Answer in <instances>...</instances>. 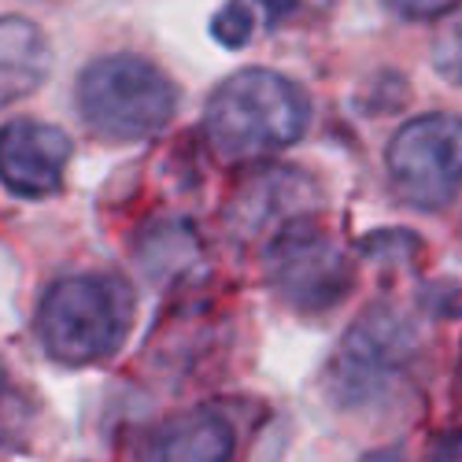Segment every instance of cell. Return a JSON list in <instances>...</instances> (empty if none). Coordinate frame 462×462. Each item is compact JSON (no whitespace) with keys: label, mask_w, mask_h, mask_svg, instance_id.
<instances>
[{"label":"cell","mask_w":462,"mask_h":462,"mask_svg":"<svg viewBox=\"0 0 462 462\" xmlns=\"http://www.w3.org/2000/svg\"><path fill=\"white\" fill-rule=\"evenodd\" d=\"M307 119L311 107L296 82L278 70L252 67L215 89L204 111V134L218 160L248 163L300 141Z\"/></svg>","instance_id":"6da1fadb"},{"label":"cell","mask_w":462,"mask_h":462,"mask_svg":"<svg viewBox=\"0 0 462 462\" xmlns=\"http://www.w3.org/2000/svg\"><path fill=\"white\" fill-rule=\"evenodd\" d=\"M134 319V292L107 274H79L56 282L37 315L45 352L67 366H89L107 359L123 344Z\"/></svg>","instance_id":"7a4b0ae2"},{"label":"cell","mask_w":462,"mask_h":462,"mask_svg":"<svg viewBox=\"0 0 462 462\" xmlns=\"http://www.w3.org/2000/svg\"><path fill=\"white\" fill-rule=\"evenodd\" d=\"M178 93L171 79L141 56H107L82 70L79 111L104 141H144L174 115Z\"/></svg>","instance_id":"3957f363"},{"label":"cell","mask_w":462,"mask_h":462,"mask_svg":"<svg viewBox=\"0 0 462 462\" xmlns=\"http://www.w3.org/2000/svg\"><path fill=\"white\" fill-rule=\"evenodd\" d=\"M418 359V337L403 315L393 307H370L348 329L340 352L333 359L329 381L340 400L352 407L381 403L403 389V381Z\"/></svg>","instance_id":"277c9868"},{"label":"cell","mask_w":462,"mask_h":462,"mask_svg":"<svg viewBox=\"0 0 462 462\" xmlns=\"http://www.w3.org/2000/svg\"><path fill=\"white\" fill-rule=\"evenodd\" d=\"M266 278L292 311L303 315L329 311L356 285L348 252L315 222H296L266 241Z\"/></svg>","instance_id":"5b68a950"},{"label":"cell","mask_w":462,"mask_h":462,"mask_svg":"<svg viewBox=\"0 0 462 462\" xmlns=\"http://www.w3.org/2000/svg\"><path fill=\"white\" fill-rule=\"evenodd\" d=\"M389 181L411 208L437 211L462 185V119L421 115L396 130L384 152Z\"/></svg>","instance_id":"8992f818"},{"label":"cell","mask_w":462,"mask_h":462,"mask_svg":"<svg viewBox=\"0 0 462 462\" xmlns=\"http://www.w3.org/2000/svg\"><path fill=\"white\" fill-rule=\"evenodd\" d=\"M319 208V189L300 171H266L259 178H248L245 189L234 197L229 208V226L241 237H266L274 241L282 229L296 222H311V211Z\"/></svg>","instance_id":"52a82bcc"},{"label":"cell","mask_w":462,"mask_h":462,"mask_svg":"<svg viewBox=\"0 0 462 462\" xmlns=\"http://www.w3.org/2000/svg\"><path fill=\"white\" fill-rule=\"evenodd\" d=\"M70 141L63 130L45 123H12L0 130V181L15 197H49L63 185Z\"/></svg>","instance_id":"ba28073f"},{"label":"cell","mask_w":462,"mask_h":462,"mask_svg":"<svg viewBox=\"0 0 462 462\" xmlns=\"http://www.w3.org/2000/svg\"><path fill=\"white\" fill-rule=\"evenodd\" d=\"M234 430L211 411H189L152 433L141 448V462H229Z\"/></svg>","instance_id":"9c48e42d"},{"label":"cell","mask_w":462,"mask_h":462,"mask_svg":"<svg viewBox=\"0 0 462 462\" xmlns=\"http://www.w3.org/2000/svg\"><path fill=\"white\" fill-rule=\"evenodd\" d=\"M49 37L42 26L8 15L0 19V107L30 97L49 74Z\"/></svg>","instance_id":"30bf717a"},{"label":"cell","mask_w":462,"mask_h":462,"mask_svg":"<svg viewBox=\"0 0 462 462\" xmlns=\"http://www.w3.org/2000/svg\"><path fill=\"white\" fill-rule=\"evenodd\" d=\"M433 63H437V74L440 79H448L451 86L462 89V15H455L440 37L433 45Z\"/></svg>","instance_id":"8fae6325"},{"label":"cell","mask_w":462,"mask_h":462,"mask_svg":"<svg viewBox=\"0 0 462 462\" xmlns=\"http://www.w3.org/2000/svg\"><path fill=\"white\" fill-rule=\"evenodd\" d=\"M252 30H255V15H252L245 5H226V8L211 19V33L218 37L226 49H241V45H248Z\"/></svg>","instance_id":"7c38bea8"},{"label":"cell","mask_w":462,"mask_h":462,"mask_svg":"<svg viewBox=\"0 0 462 462\" xmlns=\"http://www.w3.org/2000/svg\"><path fill=\"white\" fill-rule=\"evenodd\" d=\"M384 5L403 19H437V15L451 12L458 0H384Z\"/></svg>","instance_id":"4fadbf2b"},{"label":"cell","mask_w":462,"mask_h":462,"mask_svg":"<svg viewBox=\"0 0 462 462\" xmlns=\"http://www.w3.org/2000/svg\"><path fill=\"white\" fill-rule=\"evenodd\" d=\"M430 462H462V430L458 433H448L433 444V455Z\"/></svg>","instance_id":"5bb4252c"},{"label":"cell","mask_w":462,"mask_h":462,"mask_svg":"<svg viewBox=\"0 0 462 462\" xmlns=\"http://www.w3.org/2000/svg\"><path fill=\"white\" fill-rule=\"evenodd\" d=\"M255 5L266 12V19H271V23H278V19H285L289 12H296V5H300V0H255Z\"/></svg>","instance_id":"9a60e30c"},{"label":"cell","mask_w":462,"mask_h":462,"mask_svg":"<svg viewBox=\"0 0 462 462\" xmlns=\"http://www.w3.org/2000/svg\"><path fill=\"white\" fill-rule=\"evenodd\" d=\"M363 462H403V458H400L396 451H370Z\"/></svg>","instance_id":"2e32d148"},{"label":"cell","mask_w":462,"mask_h":462,"mask_svg":"<svg viewBox=\"0 0 462 462\" xmlns=\"http://www.w3.org/2000/svg\"><path fill=\"white\" fill-rule=\"evenodd\" d=\"M455 389H458V400H462V359H458V374H455Z\"/></svg>","instance_id":"e0dca14e"}]
</instances>
